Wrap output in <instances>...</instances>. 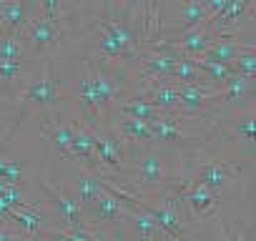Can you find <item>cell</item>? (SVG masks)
Wrapping results in <instances>:
<instances>
[{
    "label": "cell",
    "instance_id": "cell-1",
    "mask_svg": "<svg viewBox=\"0 0 256 241\" xmlns=\"http://www.w3.org/2000/svg\"><path fill=\"white\" fill-rule=\"evenodd\" d=\"M131 96V80L118 66L100 63L90 56L80 60V78L76 83V103L83 113V124L113 128L118 103Z\"/></svg>",
    "mask_w": 256,
    "mask_h": 241
},
{
    "label": "cell",
    "instance_id": "cell-2",
    "mask_svg": "<svg viewBox=\"0 0 256 241\" xmlns=\"http://www.w3.org/2000/svg\"><path fill=\"white\" fill-rule=\"evenodd\" d=\"M88 43H90V58L100 63H110V66L138 60V53L144 48L136 43L131 26L110 16H100L93 23V36Z\"/></svg>",
    "mask_w": 256,
    "mask_h": 241
},
{
    "label": "cell",
    "instance_id": "cell-3",
    "mask_svg": "<svg viewBox=\"0 0 256 241\" xmlns=\"http://www.w3.org/2000/svg\"><path fill=\"white\" fill-rule=\"evenodd\" d=\"M60 100L63 98H60V83H58V73H56V58L46 56L38 76L23 80V86H20L18 110L13 116V124H10V131H8L6 138H13V134L20 128V124L26 120V116L33 106H38L43 110H58Z\"/></svg>",
    "mask_w": 256,
    "mask_h": 241
},
{
    "label": "cell",
    "instance_id": "cell-4",
    "mask_svg": "<svg viewBox=\"0 0 256 241\" xmlns=\"http://www.w3.org/2000/svg\"><path fill=\"white\" fill-rule=\"evenodd\" d=\"M168 154L161 151V148H151V144H146L136 161L128 164V168L136 171V181L134 186L138 188V198L144 201H154V198H161L166 194H174L168 191V178H171V168H168Z\"/></svg>",
    "mask_w": 256,
    "mask_h": 241
},
{
    "label": "cell",
    "instance_id": "cell-5",
    "mask_svg": "<svg viewBox=\"0 0 256 241\" xmlns=\"http://www.w3.org/2000/svg\"><path fill=\"white\" fill-rule=\"evenodd\" d=\"M138 204L154 216V221L158 224V228L164 231L166 238H171V241H186V221L181 216V196L166 194V196L158 198V204L144 201V198H138Z\"/></svg>",
    "mask_w": 256,
    "mask_h": 241
},
{
    "label": "cell",
    "instance_id": "cell-6",
    "mask_svg": "<svg viewBox=\"0 0 256 241\" xmlns=\"http://www.w3.org/2000/svg\"><path fill=\"white\" fill-rule=\"evenodd\" d=\"M60 36L63 30L48 20L46 16H36L28 20V26L23 28L20 38H23V46H26V53L36 56V58H46L48 53L53 56L60 46Z\"/></svg>",
    "mask_w": 256,
    "mask_h": 241
},
{
    "label": "cell",
    "instance_id": "cell-7",
    "mask_svg": "<svg viewBox=\"0 0 256 241\" xmlns=\"http://www.w3.org/2000/svg\"><path fill=\"white\" fill-rule=\"evenodd\" d=\"M40 188H43V201H46V204H48L58 216H60L63 228L83 231V228H88V226H90V224L83 218V208H80V204H78V198H76L73 194H66L63 188L53 186L48 178H43Z\"/></svg>",
    "mask_w": 256,
    "mask_h": 241
},
{
    "label": "cell",
    "instance_id": "cell-8",
    "mask_svg": "<svg viewBox=\"0 0 256 241\" xmlns=\"http://www.w3.org/2000/svg\"><path fill=\"white\" fill-rule=\"evenodd\" d=\"M176 90H178V116L184 120L201 118L218 103V88L206 83H181L176 86Z\"/></svg>",
    "mask_w": 256,
    "mask_h": 241
},
{
    "label": "cell",
    "instance_id": "cell-9",
    "mask_svg": "<svg viewBox=\"0 0 256 241\" xmlns=\"http://www.w3.org/2000/svg\"><path fill=\"white\" fill-rule=\"evenodd\" d=\"M83 208V216L86 214H90V226H96V224H106V226H120V221H126V204L116 196V194H110L108 188H103L96 198H90L86 206H80Z\"/></svg>",
    "mask_w": 256,
    "mask_h": 241
},
{
    "label": "cell",
    "instance_id": "cell-10",
    "mask_svg": "<svg viewBox=\"0 0 256 241\" xmlns=\"http://www.w3.org/2000/svg\"><path fill=\"white\" fill-rule=\"evenodd\" d=\"M136 93L144 96L164 116H178V90H176V83L174 80H168V78L144 80V86Z\"/></svg>",
    "mask_w": 256,
    "mask_h": 241
},
{
    "label": "cell",
    "instance_id": "cell-11",
    "mask_svg": "<svg viewBox=\"0 0 256 241\" xmlns=\"http://www.w3.org/2000/svg\"><path fill=\"white\" fill-rule=\"evenodd\" d=\"M181 116H158L151 126V134H154V141H164V144H171V146H178V148H194L198 136L194 134H186L178 124H181Z\"/></svg>",
    "mask_w": 256,
    "mask_h": 241
},
{
    "label": "cell",
    "instance_id": "cell-12",
    "mask_svg": "<svg viewBox=\"0 0 256 241\" xmlns=\"http://www.w3.org/2000/svg\"><path fill=\"white\" fill-rule=\"evenodd\" d=\"M126 221H131V228H134V238L136 241H166L164 231L158 228V224L154 221V216L138 204L136 196L131 201H126Z\"/></svg>",
    "mask_w": 256,
    "mask_h": 241
},
{
    "label": "cell",
    "instance_id": "cell-13",
    "mask_svg": "<svg viewBox=\"0 0 256 241\" xmlns=\"http://www.w3.org/2000/svg\"><path fill=\"white\" fill-rule=\"evenodd\" d=\"M161 40H166L168 46H174V48H176L181 56H186V58H201V56L206 53V48H208L216 38L211 36V30H208L206 23H204V26L191 28V30H186V33H181V36L161 38Z\"/></svg>",
    "mask_w": 256,
    "mask_h": 241
},
{
    "label": "cell",
    "instance_id": "cell-14",
    "mask_svg": "<svg viewBox=\"0 0 256 241\" xmlns=\"http://www.w3.org/2000/svg\"><path fill=\"white\" fill-rule=\"evenodd\" d=\"M241 174V164H234V161H206L198 174H196V184L211 188V191H221L231 178H236Z\"/></svg>",
    "mask_w": 256,
    "mask_h": 241
},
{
    "label": "cell",
    "instance_id": "cell-15",
    "mask_svg": "<svg viewBox=\"0 0 256 241\" xmlns=\"http://www.w3.org/2000/svg\"><path fill=\"white\" fill-rule=\"evenodd\" d=\"M40 134L58 148V154L66 161H73V156H70V124H68V120H63L60 116H48L46 113Z\"/></svg>",
    "mask_w": 256,
    "mask_h": 241
},
{
    "label": "cell",
    "instance_id": "cell-16",
    "mask_svg": "<svg viewBox=\"0 0 256 241\" xmlns=\"http://www.w3.org/2000/svg\"><path fill=\"white\" fill-rule=\"evenodd\" d=\"M30 20V0H6L0 8V30L3 33H23Z\"/></svg>",
    "mask_w": 256,
    "mask_h": 241
},
{
    "label": "cell",
    "instance_id": "cell-17",
    "mask_svg": "<svg viewBox=\"0 0 256 241\" xmlns=\"http://www.w3.org/2000/svg\"><path fill=\"white\" fill-rule=\"evenodd\" d=\"M181 204H186V208L194 216L201 218V216H208V214L216 211L218 194L211 191V188H206V186H201V184H194V186H188L186 194H181Z\"/></svg>",
    "mask_w": 256,
    "mask_h": 241
},
{
    "label": "cell",
    "instance_id": "cell-18",
    "mask_svg": "<svg viewBox=\"0 0 256 241\" xmlns=\"http://www.w3.org/2000/svg\"><path fill=\"white\" fill-rule=\"evenodd\" d=\"M246 43H254V40H251V38H248V40H241V38H234V36H221V38H216V40L206 48V53H204L201 58H204V60H211V63L231 66V60L244 50Z\"/></svg>",
    "mask_w": 256,
    "mask_h": 241
},
{
    "label": "cell",
    "instance_id": "cell-19",
    "mask_svg": "<svg viewBox=\"0 0 256 241\" xmlns=\"http://www.w3.org/2000/svg\"><path fill=\"white\" fill-rule=\"evenodd\" d=\"M116 116H126V118H136V120H146V124H154V120L161 116V110L154 108L144 96L131 93V96H126V98L118 103Z\"/></svg>",
    "mask_w": 256,
    "mask_h": 241
},
{
    "label": "cell",
    "instance_id": "cell-20",
    "mask_svg": "<svg viewBox=\"0 0 256 241\" xmlns=\"http://www.w3.org/2000/svg\"><path fill=\"white\" fill-rule=\"evenodd\" d=\"M251 93H254V80L251 78H241V76H231L221 83L218 88V103H226V106H241L244 100H251Z\"/></svg>",
    "mask_w": 256,
    "mask_h": 241
},
{
    "label": "cell",
    "instance_id": "cell-21",
    "mask_svg": "<svg viewBox=\"0 0 256 241\" xmlns=\"http://www.w3.org/2000/svg\"><path fill=\"white\" fill-rule=\"evenodd\" d=\"M113 128L126 144H154V134H151V126L146 124V120L116 116Z\"/></svg>",
    "mask_w": 256,
    "mask_h": 241
},
{
    "label": "cell",
    "instance_id": "cell-22",
    "mask_svg": "<svg viewBox=\"0 0 256 241\" xmlns=\"http://www.w3.org/2000/svg\"><path fill=\"white\" fill-rule=\"evenodd\" d=\"M178 16H181V26H178V28H171V30H164L168 38L181 36V33H186V30L198 28V26L206 23V10H204V6H201V0H186V3H181V6H178ZM164 33H161V36H164Z\"/></svg>",
    "mask_w": 256,
    "mask_h": 241
},
{
    "label": "cell",
    "instance_id": "cell-23",
    "mask_svg": "<svg viewBox=\"0 0 256 241\" xmlns=\"http://www.w3.org/2000/svg\"><path fill=\"white\" fill-rule=\"evenodd\" d=\"M103 174V171H100ZM100 174H93V171H86L78 166V181H76V198L80 206H86L90 198H96L100 191H103V184H100Z\"/></svg>",
    "mask_w": 256,
    "mask_h": 241
},
{
    "label": "cell",
    "instance_id": "cell-24",
    "mask_svg": "<svg viewBox=\"0 0 256 241\" xmlns=\"http://www.w3.org/2000/svg\"><path fill=\"white\" fill-rule=\"evenodd\" d=\"M26 58V46L20 33H3L0 36V63L10 60H23Z\"/></svg>",
    "mask_w": 256,
    "mask_h": 241
},
{
    "label": "cell",
    "instance_id": "cell-25",
    "mask_svg": "<svg viewBox=\"0 0 256 241\" xmlns=\"http://www.w3.org/2000/svg\"><path fill=\"white\" fill-rule=\"evenodd\" d=\"M228 68H231L236 76H241V78H251V80H254V76H256V50H254V43H246L244 50L231 60Z\"/></svg>",
    "mask_w": 256,
    "mask_h": 241
},
{
    "label": "cell",
    "instance_id": "cell-26",
    "mask_svg": "<svg viewBox=\"0 0 256 241\" xmlns=\"http://www.w3.org/2000/svg\"><path fill=\"white\" fill-rule=\"evenodd\" d=\"M168 80H174L176 86H181V83H204V78H201V73L196 68V60L194 58H186V56H181L176 60L174 73H171Z\"/></svg>",
    "mask_w": 256,
    "mask_h": 241
},
{
    "label": "cell",
    "instance_id": "cell-27",
    "mask_svg": "<svg viewBox=\"0 0 256 241\" xmlns=\"http://www.w3.org/2000/svg\"><path fill=\"white\" fill-rule=\"evenodd\" d=\"M231 131L236 138H241L246 146H251L254 141V113H251V106L246 108V113H236V118L231 120Z\"/></svg>",
    "mask_w": 256,
    "mask_h": 241
},
{
    "label": "cell",
    "instance_id": "cell-28",
    "mask_svg": "<svg viewBox=\"0 0 256 241\" xmlns=\"http://www.w3.org/2000/svg\"><path fill=\"white\" fill-rule=\"evenodd\" d=\"M96 226H88L83 231H70V228H48L43 238H56V241H93Z\"/></svg>",
    "mask_w": 256,
    "mask_h": 241
},
{
    "label": "cell",
    "instance_id": "cell-29",
    "mask_svg": "<svg viewBox=\"0 0 256 241\" xmlns=\"http://www.w3.org/2000/svg\"><path fill=\"white\" fill-rule=\"evenodd\" d=\"M3 181L8 186H20L23 188V181H26V164L20 158H8L6 164V171H3Z\"/></svg>",
    "mask_w": 256,
    "mask_h": 241
},
{
    "label": "cell",
    "instance_id": "cell-30",
    "mask_svg": "<svg viewBox=\"0 0 256 241\" xmlns=\"http://www.w3.org/2000/svg\"><path fill=\"white\" fill-rule=\"evenodd\" d=\"M38 3H40V8H43V16L60 28V23H63V10H66V0H38Z\"/></svg>",
    "mask_w": 256,
    "mask_h": 241
},
{
    "label": "cell",
    "instance_id": "cell-31",
    "mask_svg": "<svg viewBox=\"0 0 256 241\" xmlns=\"http://www.w3.org/2000/svg\"><path fill=\"white\" fill-rule=\"evenodd\" d=\"M23 63L26 60H10V63H0V80H3L6 86H13L20 73H23Z\"/></svg>",
    "mask_w": 256,
    "mask_h": 241
},
{
    "label": "cell",
    "instance_id": "cell-32",
    "mask_svg": "<svg viewBox=\"0 0 256 241\" xmlns=\"http://www.w3.org/2000/svg\"><path fill=\"white\" fill-rule=\"evenodd\" d=\"M0 241H33V238H28V236H23L20 231L10 228L6 221H0Z\"/></svg>",
    "mask_w": 256,
    "mask_h": 241
},
{
    "label": "cell",
    "instance_id": "cell-33",
    "mask_svg": "<svg viewBox=\"0 0 256 241\" xmlns=\"http://www.w3.org/2000/svg\"><path fill=\"white\" fill-rule=\"evenodd\" d=\"M226 241H251V234H241V231H228Z\"/></svg>",
    "mask_w": 256,
    "mask_h": 241
},
{
    "label": "cell",
    "instance_id": "cell-34",
    "mask_svg": "<svg viewBox=\"0 0 256 241\" xmlns=\"http://www.w3.org/2000/svg\"><path fill=\"white\" fill-rule=\"evenodd\" d=\"M161 3H168L171 8H178L181 3H186V0H161Z\"/></svg>",
    "mask_w": 256,
    "mask_h": 241
},
{
    "label": "cell",
    "instance_id": "cell-35",
    "mask_svg": "<svg viewBox=\"0 0 256 241\" xmlns=\"http://www.w3.org/2000/svg\"><path fill=\"white\" fill-rule=\"evenodd\" d=\"M3 3H6V0H0V8H3Z\"/></svg>",
    "mask_w": 256,
    "mask_h": 241
},
{
    "label": "cell",
    "instance_id": "cell-36",
    "mask_svg": "<svg viewBox=\"0 0 256 241\" xmlns=\"http://www.w3.org/2000/svg\"><path fill=\"white\" fill-rule=\"evenodd\" d=\"M0 36H3V30H0Z\"/></svg>",
    "mask_w": 256,
    "mask_h": 241
}]
</instances>
